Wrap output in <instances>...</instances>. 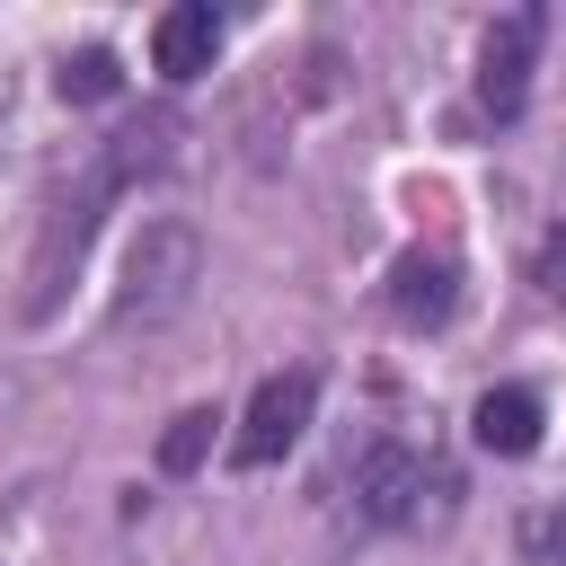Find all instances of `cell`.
<instances>
[{"instance_id":"9","label":"cell","mask_w":566,"mask_h":566,"mask_svg":"<svg viewBox=\"0 0 566 566\" xmlns=\"http://www.w3.org/2000/svg\"><path fill=\"white\" fill-rule=\"evenodd\" d=\"M513 548H522V566H566V478H557V486H539V495L522 504Z\"/></svg>"},{"instance_id":"4","label":"cell","mask_w":566,"mask_h":566,"mask_svg":"<svg viewBox=\"0 0 566 566\" xmlns=\"http://www.w3.org/2000/svg\"><path fill=\"white\" fill-rule=\"evenodd\" d=\"M310 407H318V371L292 363V371L256 380V398H248V416H239V433H230V460H239V469H274V460L301 442Z\"/></svg>"},{"instance_id":"1","label":"cell","mask_w":566,"mask_h":566,"mask_svg":"<svg viewBox=\"0 0 566 566\" xmlns=\"http://www.w3.org/2000/svg\"><path fill=\"white\" fill-rule=\"evenodd\" d=\"M354 504H363V522H380V531H433V522H451L460 478H451V460H442L433 442L380 433V442L354 460Z\"/></svg>"},{"instance_id":"8","label":"cell","mask_w":566,"mask_h":566,"mask_svg":"<svg viewBox=\"0 0 566 566\" xmlns=\"http://www.w3.org/2000/svg\"><path fill=\"white\" fill-rule=\"evenodd\" d=\"M469 442L495 451V460H522V451L539 442V398H531L522 380H495V389L469 407Z\"/></svg>"},{"instance_id":"2","label":"cell","mask_w":566,"mask_h":566,"mask_svg":"<svg viewBox=\"0 0 566 566\" xmlns=\"http://www.w3.org/2000/svg\"><path fill=\"white\" fill-rule=\"evenodd\" d=\"M203 283V239L186 221H150L124 256V292H115V327H159L186 310V292Z\"/></svg>"},{"instance_id":"12","label":"cell","mask_w":566,"mask_h":566,"mask_svg":"<svg viewBox=\"0 0 566 566\" xmlns=\"http://www.w3.org/2000/svg\"><path fill=\"white\" fill-rule=\"evenodd\" d=\"M531 283H539V301H557V310H566V221L539 239V265H531Z\"/></svg>"},{"instance_id":"11","label":"cell","mask_w":566,"mask_h":566,"mask_svg":"<svg viewBox=\"0 0 566 566\" xmlns=\"http://www.w3.org/2000/svg\"><path fill=\"white\" fill-rule=\"evenodd\" d=\"M212 424H221L212 407H186V416H177V424L159 433V469H168V478H186V469H203V451H212Z\"/></svg>"},{"instance_id":"10","label":"cell","mask_w":566,"mask_h":566,"mask_svg":"<svg viewBox=\"0 0 566 566\" xmlns=\"http://www.w3.org/2000/svg\"><path fill=\"white\" fill-rule=\"evenodd\" d=\"M53 88H62L71 106H97V97H115V88H124V71H115V53H106V44H88V53H62Z\"/></svg>"},{"instance_id":"5","label":"cell","mask_w":566,"mask_h":566,"mask_svg":"<svg viewBox=\"0 0 566 566\" xmlns=\"http://www.w3.org/2000/svg\"><path fill=\"white\" fill-rule=\"evenodd\" d=\"M539 35H548L539 9H504V18L486 27V44H478V115H495V124L522 115V97H531V62H539Z\"/></svg>"},{"instance_id":"3","label":"cell","mask_w":566,"mask_h":566,"mask_svg":"<svg viewBox=\"0 0 566 566\" xmlns=\"http://www.w3.org/2000/svg\"><path fill=\"white\" fill-rule=\"evenodd\" d=\"M115 195H124V177H115L106 150H97V168L80 177V195H62L53 221H44V248H35V274H27V318H53L62 283L80 274V256H88V239H97V212H106Z\"/></svg>"},{"instance_id":"7","label":"cell","mask_w":566,"mask_h":566,"mask_svg":"<svg viewBox=\"0 0 566 566\" xmlns=\"http://www.w3.org/2000/svg\"><path fill=\"white\" fill-rule=\"evenodd\" d=\"M451 310H460V265L442 248H407L389 265V318L398 327H442Z\"/></svg>"},{"instance_id":"6","label":"cell","mask_w":566,"mask_h":566,"mask_svg":"<svg viewBox=\"0 0 566 566\" xmlns=\"http://www.w3.org/2000/svg\"><path fill=\"white\" fill-rule=\"evenodd\" d=\"M212 53H221V18H212V0H177V9H159V27H150V71H159L168 88L203 80Z\"/></svg>"}]
</instances>
